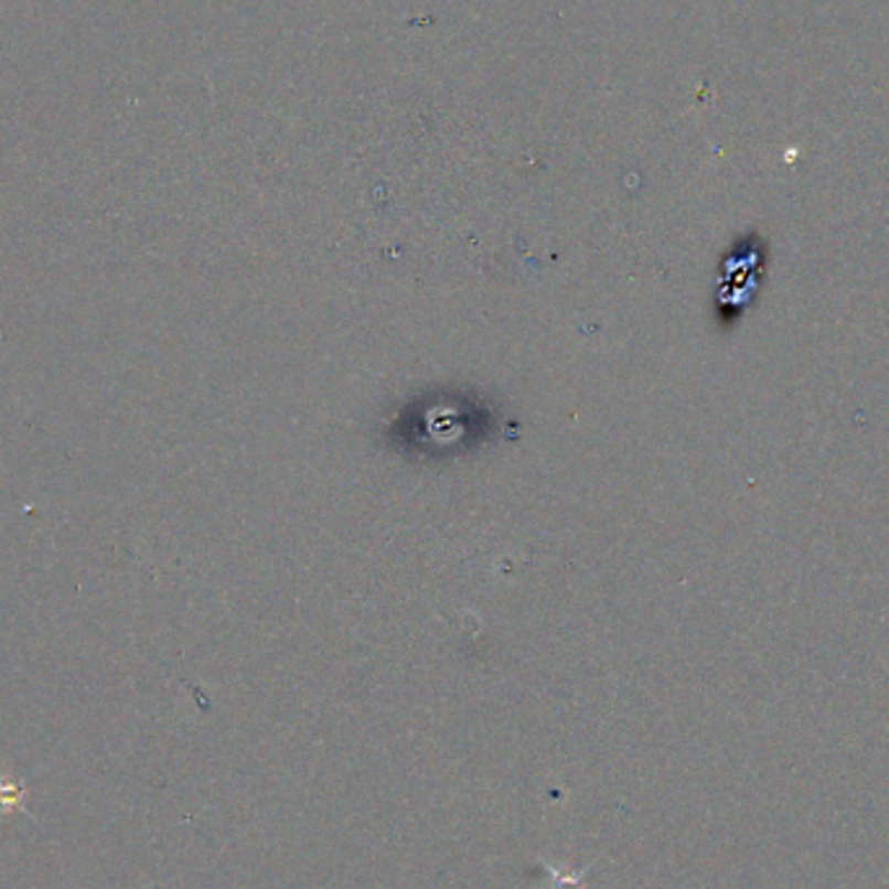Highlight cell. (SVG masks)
<instances>
[{
  "instance_id": "obj_1",
  "label": "cell",
  "mask_w": 889,
  "mask_h": 889,
  "mask_svg": "<svg viewBox=\"0 0 889 889\" xmlns=\"http://www.w3.org/2000/svg\"><path fill=\"white\" fill-rule=\"evenodd\" d=\"M554 879V889H582V877H586V871H578V874H559L557 869H551V866H546Z\"/></svg>"
}]
</instances>
